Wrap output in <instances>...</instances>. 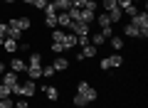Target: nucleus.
I'll list each match as a JSON object with an SVG mask.
<instances>
[{
  "label": "nucleus",
  "mask_w": 148,
  "mask_h": 108,
  "mask_svg": "<svg viewBox=\"0 0 148 108\" xmlns=\"http://www.w3.org/2000/svg\"><path fill=\"white\" fill-rule=\"evenodd\" d=\"M45 15H57V7H54L52 3H47V7H45Z\"/></svg>",
  "instance_id": "nucleus-32"
},
{
  "label": "nucleus",
  "mask_w": 148,
  "mask_h": 108,
  "mask_svg": "<svg viewBox=\"0 0 148 108\" xmlns=\"http://www.w3.org/2000/svg\"><path fill=\"white\" fill-rule=\"evenodd\" d=\"M5 3H8V5H10V3H15V0H5Z\"/></svg>",
  "instance_id": "nucleus-36"
},
{
  "label": "nucleus",
  "mask_w": 148,
  "mask_h": 108,
  "mask_svg": "<svg viewBox=\"0 0 148 108\" xmlns=\"http://www.w3.org/2000/svg\"><path fill=\"white\" fill-rule=\"evenodd\" d=\"M27 67H42V54L32 52V54H30V59H27Z\"/></svg>",
  "instance_id": "nucleus-15"
},
{
  "label": "nucleus",
  "mask_w": 148,
  "mask_h": 108,
  "mask_svg": "<svg viewBox=\"0 0 148 108\" xmlns=\"http://www.w3.org/2000/svg\"><path fill=\"white\" fill-rule=\"evenodd\" d=\"M47 3H49V0H32V5H35L37 10H45V7H47Z\"/></svg>",
  "instance_id": "nucleus-31"
},
{
  "label": "nucleus",
  "mask_w": 148,
  "mask_h": 108,
  "mask_svg": "<svg viewBox=\"0 0 148 108\" xmlns=\"http://www.w3.org/2000/svg\"><path fill=\"white\" fill-rule=\"evenodd\" d=\"M94 20H96V12H91V10H82L79 12V22H84V25H91Z\"/></svg>",
  "instance_id": "nucleus-12"
},
{
  "label": "nucleus",
  "mask_w": 148,
  "mask_h": 108,
  "mask_svg": "<svg viewBox=\"0 0 148 108\" xmlns=\"http://www.w3.org/2000/svg\"><path fill=\"white\" fill-rule=\"evenodd\" d=\"M27 69V64H25V59H20V57H15V59H10V71H15V74H22Z\"/></svg>",
  "instance_id": "nucleus-7"
},
{
  "label": "nucleus",
  "mask_w": 148,
  "mask_h": 108,
  "mask_svg": "<svg viewBox=\"0 0 148 108\" xmlns=\"http://www.w3.org/2000/svg\"><path fill=\"white\" fill-rule=\"evenodd\" d=\"M35 91H37V86H35V81H32V79H25V81H20L15 88H12V93H15V96H22V98L35 96Z\"/></svg>",
  "instance_id": "nucleus-1"
},
{
  "label": "nucleus",
  "mask_w": 148,
  "mask_h": 108,
  "mask_svg": "<svg viewBox=\"0 0 148 108\" xmlns=\"http://www.w3.org/2000/svg\"><path fill=\"white\" fill-rule=\"evenodd\" d=\"M77 91H79V93H82V96H84V98H86L89 103L99 98V93H96V91H94V88H91V86H89L86 81H79V86H77Z\"/></svg>",
  "instance_id": "nucleus-3"
},
{
  "label": "nucleus",
  "mask_w": 148,
  "mask_h": 108,
  "mask_svg": "<svg viewBox=\"0 0 148 108\" xmlns=\"http://www.w3.org/2000/svg\"><path fill=\"white\" fill-rule=\"evenodd\" d=\"M54 74H57V71H54V67H52V64H47V67H42V76H45V79L54 76Z\"/></svg>",
  "instance_id": "nucleus-25"
},
{
  "label": "nucleus",
  "mask_w": 148,
  "mask_h": 108,
  "mask_svg": "<svg viewBox=\"0 0 148 108\" xmlns=\"http://www.w3.org/2000/svg\"><path fill=\"white\" fill-rule=\"evenodd\" d=\"M101 5H104V12H111V10H116V0H101Z\"/></svg>",
  "instance_id": "nucleus-20"
},
{
  "label": "nucleus",
  "mask_w": 148,
  "mask_h": 108,
  "mask_svg": "<svg viewBox=\"0 0 148 108\" xmlns=\"http://www.w3.org/2000/svg\"><path fill=\"white\" fill-rule=\"evenodd\" d=\"M131 25L138 30L141 37H148V15L146 12H136V15L131 17Z\"/></svg>",
  "instance_id": "nucleus-2"
},
{
  "label": "nucleus",
  "mask_w": 148,
  "mask_h": 108,
  "mask_svg": "<svg viewBox=\"0 0 148 108\" xmlns=\"http://www.w3.org/2000/svg\"><path fill=\"white\" fill-rule=\"evenodd\" d=\"M3 71H5V64H3V62H0V74H3Z\"/></svg>",
  "instance_id": "nucleus-34"
},
{
  "label": "nucleus",
  "mask_w": 148,
  "mask_h": 108,
  "mask_svg": "<svg viewBox=\"0 0 148 108\" xmlns=\"http://www.w3.org/2000/svg\"><path fill=\"white\" fill-rule=\"evenodd\" d=\"M94 54H96V47H94V44H86V47H82V52L77 54V59H79V62H84V59H91Z\"/></svg>",
  "instance_id": "nucleus-5"
},
{
  "label": "nucleus",
  "mask_w": 148,
  "mask_h": 108,
  "mask_svg": "<svg viewBox=\"0 0 148 108\" xmlns=\"http://www.w3.org/2000/svg\"><path fill=\"white\" fill-rule=\"evenodd\" d=\"M96 22H99L101 30H104V27H111V20H109V15H106V12H104V15H96Z\"/></svg>",
  "instance_id": "nucleus-18"
},
{
  "label": "nucleus",
  "mask_w": 148,
  "mask_h": 108,
  "mask_svg": "<svg viewBox=\"0 0 148 108\" xmlns=\"http://www.w3.org/2000/svg\"><path fill=\"white\" fill-rule=\"evenodd\" d=\"M69 25H72V20H69L67 12H57V27L59 30H69Z\"/></svg>",
  "instance_id": "nucleus-10"
},
{
  "label": "nucleus",
  "mask_w": 148,
  "mask_h": 108,
  "mask_svg": "<svg viewBox=\"0 0 148 108\" xmlns=\"http://www.w3.org/2000/svg\"><path fill=\"white\" fill-rule=\"evenodd\" d=\"M106 59H109V67H111V69L123 67V57H121V54H111V57H106Z\"/></svg>",
  "instance_id": "nucleus-13"
},
{
  "label": "nucleus",
  "mask_w": 148,
  "mask_h": 108,
  "mask_svg": "<svg viewBox=\"0 0 148 108\" xmlns=\"http://www.w3.org/2000/svg\"><path fill=\"white\" fill-rule=\"evenodd\" d=\"M74 106H77V108H84V106H89V101H86L82 93H77V96H74Z\"/></svg>",
  "instance_id": "nucleus-21"
},
{
  "label": "nucleus",
  "mask_w": 148,
  "mask_h": 108,
  "mask_svg": "<svg viewBox=\"0 0 148 108\" xmlns=\"http://www.w3.org/2000/svg\"><path fill=\"white\" fill-rule=\"evenodd\" d=\"M22 37H25V32L17 27V22H15V17H12L10 22H8V39H15V42H20Z\"/></svg>",
  "instance_id": "nucleus-4"
},
{
  "label": "nucleus",
  "mask_w": 148,
  "mask_h": 108,
  "mask_svg": "<svg viewBox=\"0 0 148 108\" xmlns=\"http://www.w3.org/2000/svg\"><path fill=\"white\" fill-rule=\"evenodd\" d=\"M45 25L49 30H57V15H45Z\"/></svg>",
  "instance_id": "nucleus-19"
},
{
  "label": "nucleus",
  "mask_w": 148,
  "mask_h": 108,
  "mask_svg": "<svg viewBox=\"0 0 148 108\" xmlns=\"http://www.w3.org/2000/svg\"><path fill=\"white\" fill-rule=\"evenodd\" d=\"M123 35H128V37H141V35H138V30L131 25V22H128V25L123 27Z\"/></svg>",
  "instance_id": "nucleus-23"
},
{
  "label": "nucleus",
  "mask_w": 148,
  "mask_h": 108,
  "mask_svg": "<svg viewBox=\"0 0 148 108\" xmlns=\"http://www.w3.org/2000/svg\"><path fill=\"white\" fill-rule=\"evenodd\" d=\"M69 30H72L77 37H82V35H89V25H84V22H72V25H69Z\"/></svg>",
  "instance_id": "nucleus-8"
},
{
  "label": "nucleus",
  "mask_w": 148,
  "mask_h": 108,
  "mask_svg": "<svg viewBox=\"0 0 148 108\" xmlns=\"http://www.w3.org/2000/svg\"><path fill=\"white\" fill-rule=\"evenodd\" d=\"M116 5L123 10V7H128V5H131V0H116Z\"/></svg>",
  "instance_id": "nucleus-33"
},
{
  "label": "nucleus",
  "mask_w": 148,
  "mask_h": 108,
  "mask_svg": "<svg viewBox=\"0 0 148 108\" xmlns=\"http://www.w3.org/2000/svg\"><path fill=\"white\" fill-rule=\"evenodd\" d=\"M0 84H5V86H10V88H15L17 84H20V76H17L15 71H8L5 76H3V81H0Z\"/></svg>",
  "instance_id": "nucleus-6"
},
{
  "label": "nucleus",
  "mask_w": 148,
  "mask_h": 108,
  "mask_svg": "<svg viewBox=\"0 0 148 108\" xmlns=\"http://www.w3.org/2000/svg\"><path fill=\"white\" fill-rule=\"evenodd\" d=\"M22 3H25V5H32V0H22Z\"/></svg>",
  "instance_id": "nucleus-35"
},
{
  "label": "nucleus",
  "mask_w": 148,
  "mask_h": 108,
  "mask_svg": "<svg viewBox=\"0 0 148 108\" xmlns=\"http://www.w3.org/2000/svg\"><path fill=\"white\" fill-rule=\"evenodd\" d=\"M15 22H17V27H20L22 32H25V30H30V27H32L30 17H15Z\"/></svg>",
  "instance_id": "nucleus-16"
},
{
  "label": "nucleus",
  "mask_w": 148,
  "mask_h": 108,
  "mask_svg": "<svg viewBox=\"0 0 148 108\" xmlns=\"http://www.w3.org/2000/svg\"><path fill=\"white\" fill-rule=\"evenodd\" d=\"M12 96V88L5 86V84H0V98H10Z\"/></svg>",
  "instance_id": "nucleus-24"
},
{
  "label": "nucleus",
  "mask_w": 148,
  "mask_h": 108,
  "mask_svg": "<svg viewBox=\"0 0 148 108\" xmlns=\"http://www.w3.org/2000/svg\"><path fill=\"white\" fill-rule=\"evenodd\" d=\"M52 5L57 7V12H67L69 7H72V0H54Z\"/></svg>",
  "instance_id": "nucleus-14"
},
{
  "label": "nucleus",
  "mask_w": 148,
  "mask_h": 108,
  "mask_svg": "<svg viewBox=\"0 0 148 108\" xmlns=\"http://www.w3.org/2000/svg\"><path fill=\"white\" fill-rule=\"evenodd\" d=\"M123 12H126L128 17H133V15H136V12H138V7H136V5H133V3H131V5H128V7H123Z\"/></svg>",
  "instance_id": "nucleus-30"
},
{
  "label": "nucleus",
  "mask_w": 148,
  "mask_h": 108,
  "mask_svg": "<svg viewBox=\"0 0 148 108\" xmlns=\"http://www.w3.org/2000/svg\"><path fill=\"white\" fill-rule=\"evenodd\" d=\"M0 108H15L12 98H0Z\"/></svg>",
  "instance_id": "nucleus-28"
},
{
  "label": "nucleus",
  "mask_w": 148,
  "mask_h": 108,
  "mask_svg": "<svg viewBox=\"0 0 148 108\" xmlns=\"http://www.w3.org/2000/svg\"><path fill=\"white\" fill-rule=\"evenodd\" d=\"M131 3H133V5H136V3H138V0H131Z\"/></svg>",
  "instance_id": "nucleus-37"
},
{
  "label": "nucleus",
  "mask_w": 148,
  "mask_h": 108,
  "mask_svg": "<svg viewBox=\"0 0 148 108\" xmlns=\"http://www.w3.org/2000/svg\"><path fill=\"white\" fill-rule=\"evenodd\" d=\"M45 96H47L49 101H57V98H59V91H57L54 86H47V88H45Z\"/></svg>",
  "instance_id": "nucleus-17"
},
{
  "label": "nucleus",
  "mask_w": 148,
  "mask_h": 108,
  "mask_svg": "<svg viewBox=\"0 0 148 108\" xmlns=\"http://www.w3.org/2000/svg\"><path fill=\"white\" fill-rule=\"evenodd\" d=\"M27 79H32V81H37V79H42V67H27L25 69Z\"/></svg>",
  "instance_id": "nucleus-11"
},
{
  "label": "nucleus",
  "mask_w": 148,
  "mask_h": 108,
  "mask_svg": "<svg viewBox=\"0 0 148 108\" xmlns=\"http://www.w3.org/2000/svg\"><path fill=\"white\" fill-rule=\"evenodd\" d=\"M49 49H52V54H62V52H64V47L59 44V42H52V47H49Z\"/></svg>",
  "instance_id": "nucleus-29"
},
{
  "label": "nucleus",
  "mask_w": 148,
  "mask_h": 108,
  "mask_svg": "<svg viewBox=\"0 0 148 108\" xmlns=\"http://www.w3.org/2000/svg\"><path fill=\"white\" fill-rule=\"evenodd\" d=\"M86 3H89V0H72V7H77V10H84Z\"/></svg>",
  "instance_id": "nucleus-27"
},
{
  "label": "nucleus",
  "mask_w": 148,
  "mask_h": 108,
  "mask_svg": "<svg viewBox=\"0 0 148 108\" xmlns=\"http://www.w3.org/2000/svg\"><path fill=\"white\" fill-rule=\"evenodd\" d=\"M109 42H111V47H114V49H123V39H121V37H109Z\"/></svg>",
  "instance_id": "nucleus-22"
},
{
  "label": "nucleus",
  "mask_w": 148,
  "mask_h": 108,
  "mask_svg": "<svg viewBox=\"0 0 148 108\" xmlns=\"http://www.w3.org/2000/svg\"><path fill=\"white\" fill-rule=\"evenodd\" d=\"M52 67H54V71H67V69H69V62L62 57V54H57L54 62H52Z\"/></svg>",
  "instance_id": "nucleus-9"
},
{
  "label": "nucleus",
  "mask_w": 148,
  "mask_h": 108,
  "mask_svg": "<svg viewBox=\"0 0 148 108\" xmlns=\"http://www.w3.org/2000/svg\"><path fill=\"white\" fill-rule=\"evenodd\" d=\"M3 47H5V52H17V42L15 39H5V44H3Z\"/></svg>",
  "instance_id": "nucleus-26"
}]
</instances>
